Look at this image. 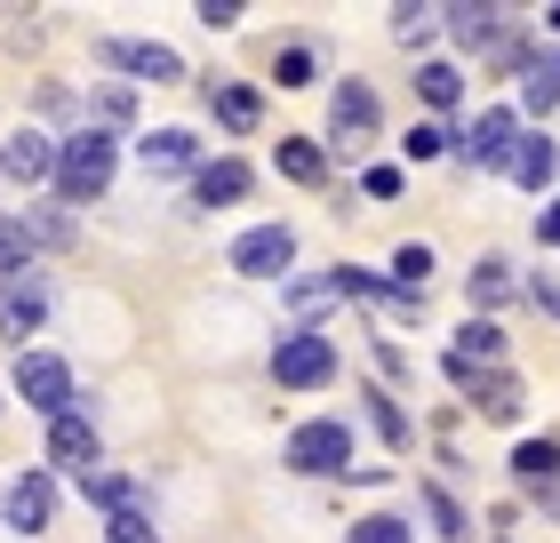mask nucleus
Segmentation results:
<instances>
[{"mask_svg": "<svg viewBox=\"0 0 560 543\" xmlns=\"http://www.w3.org/2000/svg\"><path fill=\"white\" fill-rule=\"evenodd\" d=\"M16 272H33V240H24L16 216H0V280H16Z\"/></svg>", "mask_w": 560, "mask_h": 543, "instance_id": "nucleus-26", "label": "nucleus"}, {"mask_svg": "<svg viewBox=\"0 0 560 543\" xmlns=\"http://www.w3.org/2000/svg\"><path fill=\"white\" fill-rule=\"evenodd\" d=\"M105 543H161V528H152L144 504H129V511H113V520H105Z\"/></svg>", "mask_w": 560, "mask_h": 543, "instance_id": "nucleus-27", "label": "nucleus"}, {"mask_svg": "<svg viewBox=\"0 0 560 543\" xmlns=\"http://www.w3.org/2000/svg\"><path fill=\"white\" fill-rule=\"evenodd\" d=\"M48 320V288H40V272H16V280H0V335L9 344H24Z\"/></svg>", "mask_w": 560, "mask_h": 543, "instance_id": "nucleus-10", "label": "nucleus"}, {"mask_svg": "<svg viewBox=\"0 0 560 543\" xmlns=\"http://www.w3.org/2000/svg\"><path fill=\"white\" fill-rule=\"evenodd\" d=\"M272 376L289 383V392H313V383L337 376V344H328V335H313V328L280 335V344H272Z\"/></svg>", "mask_w": 560, "mask_h": 543, "instance_id": "nucleus-4", "label": "nucleus"}, {"mask_svg": "<svg viewBox=\"0 0 560 543\" xmlns=\"http://www.w3.org/2000/svg\"><path fill=\"white\" fill-rule=\"evenodd\" d=\"M96 57H105L113 72H137V81H152V88H168V81H185V57L176 48H161V40H96Z\"/></svg>", "mask_w": 560, "mask_h": 543, "instance_id": "nucleus-9", "label": "nucleus"}, {"mask_svg": "<svg viewBox=\"0 0 560 543\" xmlns=\"http://www.w3.org/2000/svg\"><path fill=\"white\" fill-rule=\"evenodd\" d=\"M545 16H552V33H560V9H545Z\"/></svg>", "mask_w": 560, "mask_h": 543, "instance_id": "nucleus-41", "label": "nucleus"}, {"mask_svg": "<svg viewBox=\"0 0 560 543\" xmlns=\"http://www.w3.org/2000/svg\"><path fill=\"white\" fill-rule=\"evenodd\" d=\"M96 113H105V120H129L137 96H129V88H96Z\"/></svg>", "mask_w": 560, "mask_h": 543, "instance_id": "nucleus-38", "label": "nucleus"}, {"mask_svg": "<svg viewBox=\"0 0 560 543\" xmlns=\"http://www.w3.org/2000/svg\"><path fill=\"white\" fill-rule=\"evenodd\" d=\"M241 192H248V168H241V161H209V168L192 176V200H200V209H233Z\"/></svg>", "mask_w": 560, "mask_h": 543, "instance_id": "nucleus-19", "label": "nucleus"}, {"mask_svg": "<svg viewBox=\"0 0 560 543\" xmlns=\"http://www.w3.org/2000/svg\"><path fill=\"white\" fill-rule=\"evenodd\" d=\"M393 272H400V288H424V272H432V248H424V240H400Z\"/></svg>", "mask_w": 560, "mask_h": 543, "instance_id": "nucleus-32", "label": "nucleus"}, {"mask_svg": "<svg viewBox=\"0 0 560 543\" xmlns=\"http://www.w3.org/2000/svg\"><path fill=\"white\" fill-rule=\"evenodd\" d=\"M113 161H120L113 128H81V137H65V144H57V192H65V209H89V200H105Z\"/></svg>", "mask_w": 560, "mask_h": 543, "instance_id": "nucleus-1", "label": "nucleus"}, {"mask_svg": "<svg viewBox=\"0 0 560 543\" xmlns=\"http://www.w3.org/2000/svg\"><path fill=\"white\" fill-rule=\"evenodd\" d=\"M361 192H369V200H400V168H393V161H376V168L361 176Z\"/></svg>", "mask_w": 560, "mask_h": 543, "instance_id": "nucleus-36", "label": "nucleus"}, {"mask_svg": "<svg viewBox=\"0 0 560 543\" xmlns=\"http://www.w3.org/2000/svg\"><path fill=\"white\" fill-rule=\"evenodd\" d=\"M448 359H472V368H497L504 359V328L497 320H465V335H456V352Z\"/></svg>", "mask_w": 560, "mask_h": 543, "instance_id": "nucleus-20", "label": "nucleus"}, {"mask_svg": "<svg viewBox=\"0 0 560 543\" xmlns=\"http://www.w3.org/2000/svg\"><path fill=\"white\" fill-rule=\"evenodd\" d=\"M528 296H537V312H552V320H560V280H545V272H537V280H528Z\"/></svg>", "mask_w": 560, "mask_h": 543, "instance_id": "nucleus-39", "label": "nucleus"}, {"mask_svg": "<svg viewBox=\"0 0 560 543\" xmlns=\"http://www.w3.org/2000/svg\"><path fill=\"white\" fill-rule=\"evenodd\" d=\"M345 543H409V520H393V511H369V520H352Z\"/></svg>", "mask_w": 560, "mask_h": 543, "instance_id": "nucleus-28", "label": "nucleus"}, {"mask_svg": "<svg viewBox=\"0 0 560 543\" xmlns=\"http://www.w3.org/2000/svg\"><path fill=\"white\" fill-rule=\"evenodd\" d=\"M48 463H65V472H96V463H105V448H96V424L89 416H57L48 424Z\"/></svg>", "mask_w": 560, "mask_h": 543, "instance_id": "nucleus-14", "label": "nucleus"}, {"mask_svg": "<svg viewBox=\"0 0 560 543\" xmlns=\"http://www.w3.org/2000/svg\"><path fill=\"white\" fill-rule=\"evenodd\" d=\"M280 176H289V185H320V176H328L320 144H304V137H280Z\"/></svg>", "mask_w": 560, "mask_h": 543, "instance_id": "nucleus-23", "label": "nucleus"}, {"mask_svg": "<svg viewBox=\"0 0 560 543\" xmlns=\"http://www.w3.org/2000/svg\"><path fill=\"white\" fill-rule=\"evenodd\" d=\"M448 376H456V392H465L489 424H513V416H521V400H528L513 368H472V359H448Z\"/></svg>", "mask_w": 560, "mask_h": 543, "instance_id": "nucleus-5", "label": "nucleus"}, {"mask_svg": "<svg viewBox=\"0 0 560 543\" xmlns=\"http://www.w3.org/2000/svg\"><path fill=\"white\" fill-rule=\"evenodd\" d=\"M441 24L465 48H480V57H497V48L513 40V33H504V9H489V0H456V9H441Z\"/></svg>", "mask_w": 560, "mask_h": 543, "instance_id": "nucleus-13", "label": "nucleus"}, {"mask_svg": "<svg viewBox=\"0 0 560 543\" xmlns=\"http://www.w3.org/2000/svg\"><path fill=\"white\" fill-rule=\"evenodd\" d=\"M16 224H24L33 248H72V216H57V209H24Z\"/></svg>", "mask_w": 560, "mask_h": 543, "instance_id": "nucleus-25", "label": "nucleus"}, {"mask_svg": "<svg viewBox=\"0 0 560 543\" xmlns=\"http://www.w3.org/2000/svg\"><path fill=\"white\" fill-rule=\"evenodd\" d=\"M0 176H16V185L57 176V137H40V128H9V137H0Z\"/></svg>", "mask_w": 560, "mask_h": 543, "instance_id": "nucleus-12", "label": "nucleus"}, {"mask_svg": "<svg viewBox=\"0 0 560 543\" xmlns=\"http://www.w3.org/2000/svg\"><path fill=\"white\" fill-rule=\"evenodd\" d=\"M521 105L537 113V120L560 105V48H537V57L521 64Z\"/></svg>", "mask_w": 560, "mask_h": 543, "instance_id": "nucleus-17", "label": "nucleus"}, {"mask_svg": "<svg viewBox=\"0 0 560 543\" xmlns=\"http://www.w3.org/2000/svg\"><path fill=\"white\" fill-rule=\"evenodd\" d=\"M289 264H296V232L289 224H257V232L233 240V272L241 280H280Z\"/></svg>", "mask_w": 560, "mask_h": 543, "instance_id": "nucleus-8", "label": "nucleus"}, {"mask_svg": "<svg viewBox=\"0 0 560 543\" xmlns=\"http://www.w3.org/2000/svg\"><path fill=\"white\" fill-rule=\"evenodd\" d=\"M513 144H521V113L489 105V113H472L465 144H456V161H465V168H504V161H513Z\"/></svg>", "mask_w": 560, "mask_h": 543, "instance_id": "nucleus-7", "label": "nucleus"}, {"mask_svg": "<svg viewBox=\"0 0 560 543\" xmlns=\"http://www.w3.org/2000/svg\"><path fill=\"white\" fill-rule=\"evenodd\" d=\"M192 152H200L192 128H152V137L137 144V161H144L152 176H176V168H192Z\"/></svg>", "mask_w": 560, "mask_h": 543, "instance_id": "nucleus-18", "label": "nucleus"}, {"mask_svg": "<svg viewBox=\"0 0 560 543\" xmlns=\"http://www.w3.org/2000/svg\"><path fill=\"white\" fill-rule=\"evenodd\" d=\"M200 96H209V113H217L224 128H233V137H248V128L265 120V105H257V88H241V81H209Z\"/></svg>", "mask_w": 560, "mask_h": 543, "instance_id": "nucleus-16", "label": "nucleus"}, {"mask_svg": "<svg viewBox=\"0 0 560 543\" xmlns=\"http://www.w3.org/2000/svg\"><path fill=\"white\" fill-rule=\"evenodd\" d=\"M48 511H57V480H48V472L9 480V496H0V520H9L16 535H40V528H48Z\"/></svg>", "mask_w": 560, "mask_h": 543, "instance_id": "nucleus-11", "label": "nucleus"}, {"mask_svg": "<svg viewBox=\"0 0 560 543\" xmlns=\"http://www.w3.org/2000/svg\"><path fill=\"white\" fill-rule=\"evenodd\" d=\"M272 72H280V88H313V72H320V57H313V48L296 40V48H280V64H272Z\"/></svg>", "mask_w": 560, "mask_h": 543, "instance_id": "nucleus-31", "label": "nucleus"}, {"mask_svg": "<svg viewBox=\"0 0 560 543\" xmlns=\"http://www.w3.org/2000/svg\"><path fill=\"white\" fill-rule=\"evenodd\" d=\"M513 472H521L528 487H552V480H560V448H552V439H521V448H513Z\"/></svg>", "mask_w": 560, "mask_h": 543, "instance_id": "nucleus-22", "label": "nucleus"}, {"mask_svg": "<svg viewBox=\"0 0 560 543\" xmlns=\"http://www.w3.org/2000/svg\"><path fill=\"white\" fill-rule=\"evenodd\" d=\"M441 152H456V144H448V128H432V120L409 128V161H441Z\"/></svg>", "mask_w": 560, "mask_h": 543, "instance_id": "nucleus-35", "label": "nucleus"}, {"mask_svg": "<svg viewBox=\"0 0 560 543\" xmlns=\"http://www.w3.org/2000/svg\"><path fill=\"white\" fill-rule=\"evenodd\" d=\"M513 296H521L513 264H504V256H480L472 264V304H513Z\"/></svg>", "mask_w": 560, "mask_h": 543, "instance_id": "nucleus-21", "label": "nucleus"}, {"mask_svg": "<svg viewBox=\"0 0 560 543\" xmlns=\"http://www.w3.org/2000/svg\"><path fill=\"white\" fill-rule=\"evenodd\" d=\"M328 144L337 152H369L376 144V88L369 81H337V96H328Z\"/></svg>", "mask_w": 560, "mask_h": 543, "instance_id": "nucleus-6", "label": "nucleus"}, {"mask_svg": "<svg viewBox=\"0 0 560 543\" xmlns=\"http://www.w3.org/2000/svg\"><path fill=\"white\" fill-rule=\"evenodd\" d=\"M504 176H513L521 192H545L552 176H560V144L545 137V128H528V137L513 144V161H504Z\"/></svg>", "mask_w": 560, "mask_h": 543, "instance_id": "nucleus-15", "label": "nucleus"}, {"mask_svg": "<svg viewBox=\"0 0 560 543\" xmlns=\"http://www.w3.org/2000/svg\"><path fill=\"white\" fill-rule=\"evenodd\" d=\"M9 383H16V400L33 408V416H48V424L72 416V368L57 352H16V376Z\"/></svg>", "mask_w": 560, "mask_h": 543, "instance_id": "nucleus-2", "label": "nucleus"}, {"mask_svg": "<svg viewBox=\"0 0 560 543\" xmlns=\"http://www.w3.org/2000/svg\"><path fill=\"white\" fill-rule=\"evenodd\" d=\"M289 463H296V472H313V480L352 472V424H337V416L296 424V432H289Z\"/></svg>", "mask_w": 560, "mask_h": 543, "instance_id": "nucleus-3", "label": "nucleus"}, {"mask_svg": "<svg viewBox=\"0 0 560 543\" xmlns=\"http://www.w3.org/2000/svg\"><path fill=\"white\" fill-rule=\"evenodd\" d=\"M200 24H209V33H224V24H241L248 9H241V0H200V9H192Z\"/></svg>", "mask_w": 560, "mask_h": 543, "instance_id": "nucleus-37", "label": "nucleus"}, {"mask_svg": "<svg viewBox=\"0 0 560 543\" xmlns=\"http://www.w3.org/2000/svg\"><path fill=\"white\" fill-rule=\"evenodd\" d=\"M369 416H376V432H385L393 448H409V416H400V408H393L385 392H369Z\"/></svg>", "mask_w": 560, "mask_h": 543, "instance_id": "nucleus-33", "label": "nucleus"}, {"mask_svg": "<svg viewBox=\"0 0 560 543\" xmlns=\"http://www.w3.org/2000/svg\"><path fill=\"white\" fill-rule=\"evenodd\" d=\"M417 96H424L432 113H448L456 96H465V72H456V64H424V72H417Z\"/></svg>", "mask_w": 560, "mask_h": 543, "instance_id": "nucleus-24", "label": "nucleus"}, {"mask_svg": "<svg viewBox=\"0 0 560 543\" xmlns=\"http://www.w3.org/2000/svg\"><path fill=\"white\" fill-rule=\"evenodd\" d=\"M424 511H432V528H441L448 543H465V535H472V520L448 504V487H424Z\"/></svg>", "mask_w": 560, "mask_h": 543, "instance_id": "nucleus-29", "label": "nucleus"}, {"mask_svg": "<svg viewBox=\"0 0 560 543\" xmlns=\"http://www.w3.org/2000/svg\"><path fill=\"white\" fill-rule=\"evenodd\" d=\"M537 240H545V248H560V200H552V209L537 216Z\"/></svg>", "mask_w": 560, "mask_h": 543, "instance_id": "nucleus-40", "label": "nucleus"}, {"mask_svg": "<svg viewBox=\"0 0 560 543\" xmlns=\"http://www.w3.org/2000/svg\"><path fill=\"white\" fill-rule=\"evenodd\" d=\"M289 304H296V312H320V304H337V272H328V280H296Z\"/></svg>", "mask_w": 560, "mask_h": 543, "instance_id": "nucleus-34", "label": "nucleus"}, {"mask_svg": "<svg viewBox=\"0 0 560 543\" xmlns=\"http://www.w3.org/2000/svg\"><path fill=\"white\" fill-rule=\"evenodd\" d=\"M393 33L409 40V48H424L432 33H441V9H417V0H409V9H393Z\"/></svg>", "mask_w": 560, "mask_h": 543, "instance_id": "nucleus-30", "label": "nucleus"}]
</instances>
